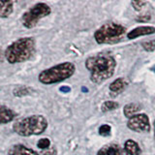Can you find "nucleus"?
Wrapping results in <instances>:
<instances>
[{"mask_svg":"<svg viewBox=\"0 0 155 155\" xmlns=\"http://www.w3.org/2000/svg\"><path fill=\"white\" fill-rule=\"evenodd\" d=\"M85 66L90 73L91 81L94 84H101L114 75L116 62L110 54L98 53L87 58Z\"/></svg>","mask_w":155,"mask_h":155,"instance_id":"nucleus-1","label":"nucleus"},{"mask_svg":"<svg viewBox=\"0 0 155 155\" xmlns=\"http://www.w3.org/2000/svg\"><path fill=\"white\" fill-rule=\"evenodd\" d=\"M35 41L31 37L19 38L5 50V58L10 64L25 62L35 52Z\"/></svg>","mask_w":155,"mask_h":155,"instance_id":"nucleus-2","label":"nucleus"},{"mask_svg":"<svg viewBox=\"0 0 155 155\" xmlns=\"http://www.w3.org/2000/svg\"><path fill=\"white\" fill-rule=\"evenodd\" d=\"M48 127V121L43 115H31L18 119L13 125L14 132L22 137L40 135Z\"/></svg>","mask_w":155,"mask_h":155,"instance_id":"nucleus-3","label":"nucleus"},{"mask_svg":"<svg viewBox=\"0 0 155 155\" xmlns=\"http://www.w3.org/2000/svg\"><path fill=\"white\" fill-rule=\"evenodd\" d=\"M75 65L71 62H63L48 69L44 70L39 75V81L44 84H51L69 79L75 73Z\"/></svg>","mask_w":155,"mask_h":155,"instance_id":"nucleus-4","label":"nucleus"},{"mask_svg":"<svg viewBox=\"0 0 155 155\" xmlns=\"http://www.w3.org/2000/svg\"><path fill=\"white\" fill-rule=\"evenodd\" d=\"M126 28L119 23L109 22L99 27L94 33V38L98 44H116L125 36Z\"/></svg>","mask_w":155,"mask_h":155,"instance_id":"nucleus-5","label":"nucleus"},{"mask_svg":"<svg viewBox=\"0 0 155 155\" xmlns=\"http://www.w3.org/2000/svg\"><path fill=\"white\" fill-rule=\"evenodd\" d=\"M51 9L46 3H36L22 15L21 22L26 28H32L37 25L40 19L51 14Z\"/></svg>","mask_w":155,"mask_h":155,"instance_id":"nucleus-6","label":"nucleus"},{"mask_svg":"<svg viewBox=\"0 0 155 155\" xmlns=\"http://www.w3.org/2000/svg\"><path fill=\"white\" fill-rule=\"evenodd\" d=\"M127 127L134 132H148L150 130L149 118L144 114H138L128 119Z\"/></svg>","mask_w":155,"mask_h":155,"instance_id":"nucleus-7","label":"nucleus"},{"mask_svg":"<svg viewBox=\"0 0 155 155\" xmlns=\"http://www.w3.org/2000/svg\"><path fill=\"white\" fill-rule=\"evenodd\" d=\"M155 33V27L153 26H139L133 29L132 31L127 33L128 39H136L140 36L150 35V34Z\"/></svg>","mask_w":155,"mask_h":155,"instance_id":"nucleus-8","label":"nucleus"},{"mask_svg":"<svg viewBox=\"0 0 155 155\" xmlns=\"http://www.w3.org/2000/svg\"><path fill=\"white\" fill-rule=\"evenodd\" d=\"M7 155H39L38 152L23 144H15L8 150Z\"/></svg>","mask_w":155,"mask_h":155,"instance_id":"nucleus-9","label":"nucleus"},{"mask_svg":"<svg viewBox=\"0 0 155 155\" xmlns=\"http://www.w3.org/2000/svg\"><path fill=\"white\" fill-rule=\"evenodd\" d=\"M125 155H140L142 150L139 144L133 140H127L124 143Z\"/></svg>","mask_w":155,"mask_h":155,"instance_id":"nucleus-10","label":"nucleus"},{"mask_svg":"<svg viewBox=\"0 0 155 155\" xmlns=\"http://www.w3.org/2000/svg\"><path fill=\"white\" fill-rule=\"evenodd\" d=\"M17 114L11 109L7 108L5 106H1L0 108V122L2 124L8 123L10 121H12L15 117H16Z\"/></svg>","mask_w":155,"mask_h":155,"instance_id":"nucleus-11","label":"nucleus"},{"mask_svg":"<svg viewBox=\"0 0 155 155\" xmlns=\"http://www.w3.org/2000/svg\"><path fill=\"white\" fill-rule=\"evenodd\" d=\"M120 154H121L120 147L116 143L106 144L97 153V155H120Z\"/></svg>","mask_w":155,"mask_h":155,"instance_id":"nucleus-12","label":"nucleus"},{"mask_svg":"<svg viewBox=\"0 0 155 155\" xmlns=\"http://www.w3.org/2000/svg\"><path fill=\"white\" fill-rule=\"evenodd\" d=\"M13 1H1L0 2V17L7 18L13 12Z\"/></svg>","mask_w":155,"mask_h":155,"instance_id":"nucleus-13","label":"nucleus"},{"mask_svg":"<svg viewBox=\"0 0 155 155\" xmlns=\"http://www.w3.org/2000/svg\"><path fill=\"white\" fill-rule=\"evenodd\" d=\"M140 110V106L138 105V104H135V103H132V104H128L124 107V110H123V114L126 117L128 118H131L132 116L138 114V113Z\"/></svg>","mask_w":155,"mask_h":155,"instance_id":"nucleus-14","label":"nucleus"},{"mask_svg":"<svg viewBox=\"0 0 155 155\" xmlns=\"http://www.w3.org/2000/svg\"><path fill=\"white\" fill-rule=\"evenodd\" d=\"M126 85V81L122 79V78H119V79H116L114 81H113L110 85V90L111 92H114V93H119V92H121L124 87Z\"/></svg>","mask_w":155,"mask_h":155,"instance_id":"nucleus-15","label":"nucleus"},{"mask_svg":"<svg viewBox=\"0 0 155 155\" xmlns=\"http://www.w3.org/2000/svg\"><path fill=\"white\" fill-rule=\"evenodd\" d=\"M119 104L116 103V102L114 101H106L105 103L102 105L101 110L103 111H109V110H114L116 108H118Z\"/></svg>","mask_w":155,"mask_h":155,"instance_id":"nucleus-16","label":"nucleus"},{"mask_svg":"<svg viewBox=\"0 0 155 155\" xmlns=\"http://www.w3.org/2000/svg\"><path fill=\"white\" fill-rule=\"evenodd\" d=\"M37 147L39 148H41L43 150H47L50 148L51 147V140L48 138H43L39 140V142L37 143Z\"/></svg>","mask_w":155,"mask_h":155,"instance_id":"nucleus-17","label":"nucleus"},{"mask_svg":"<svg viewBox=\"0 0 155 155\" xmlns=\"http://www.w3.org/2000/svg\"><path fill=\"white\" fill-rule=\"evenodd\" d=\"M110 131H111V127L108 124H103L99 127V134L101 136H103V137H108V136H110Z\"/></svg>","mask_w":155,"mask_h":155,"instance_id":"nucleus-18","label":"nucleus"},{"mask_svg":"<svg viewBox=\"0 0 155 155\" xmlns=\"http://www.w3.org/2000/svg\"><path fill=\"white\" fill-rule=\"evenodd\" d=\"M142 47L147 51H153L155 50V40H150L142 43Z\"/></svg>","mask_w":155,"mask_h":155,"instance_id":"nucleus-19","label":"nucleus"},{"mask_svg":"<svg viewBox=\"0 0 155 155\" xmlns=\"http://www.w3.org/2000/svg\"><path fill=\"white\" fill-rule=\"evenodd\" d=\"M28 93V89L26 88V87H18L17 89L14 90V95L15 96H22V95H25Z\"/></svg>","mask_w":155,"mask_h":155,"instance_id":"nucleus-20","label":"nucleus"},{"mask_svg":"<svg viewBox=\"0 0 155 155\" xmlns=\"http://www.w3.org/2000/svg\"><path fill=\"white\" fill-rule=\"evenodd\" d=\"M132 6L134 7V9L136 10V11H140V9L143 8V5H145L147 3L143 2V1H132Z\"/></svg>","mask_w":155,"mask_h":155,"instance_id":"nucleus-21","label":"nucleus"},{"mask_svg":"<svg viewBox=\"0 0 155 155\" xmlns=\"http://www.w3.org/2000/svg\"><path fill=\"white\" fill-rule=\"evenodd\" d=\"M150 19V16L149 15H142V16L138 17L137 18H136V21H140V22H145Z\"/></svg>","mask_w":155,"mask_h":155,"instance_id":"nucleus-22","label":"nucleus"},{"mask_svg":"<svg viewBox=\"0 0 155 155\" xmlns=\"http://www.w3.org/2000/svg\"><path fill=\"white\" fill-rule=\"evenodd\" d=\"M56 150L54 148H48L46 151H43V155H55Z\"/></svg>","mask_w":155,"mask_h":155,"instance_id":"nucleus-23","label":"nucleus"},{"mask_svg":"<svg viewBox=\"0 0 155 155\" xmlns=\"http://www.w3.org/2000/svg\"><path fill=\"white\" fill-rule=\"evenodd\" d=\"M60 90L63 92H69L71 89H70V87H60Z\"/></svg>","mask_w":155,"mask_h":155,"instance_id":"nucleus-24","label":"nucleus"},{"mask_svg":"<svg viewBox=\"0 0 155 155\" xmlns=\"http://www.w3.org/2000/svg\"><path fill=\"white\" fill-rule=\"evenodd\" d=\"M154 139H155V120H154Z\"/></svg>","mask_w":155,"mask_h":155,"instance_id":"nucleus-25","label":"nucleus"}]
</instances>
